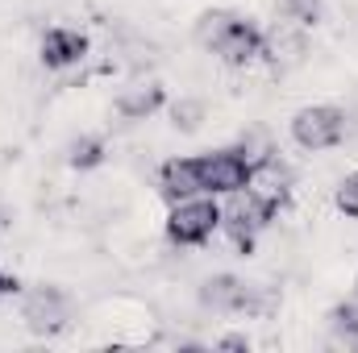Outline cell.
<instances>
[{"mask_svg":"<svg viewBox=\"0 0 358 353\" xmlns=\"http://www.w3.org/2000/svg\"><path fill=\"white\" fill-rule=\"evenodd\" d=\"M275 208H279V204H271V200H263L259 191L242 187V191H234V195H229V204L221 208V229L234 237V246H238V250H250V246H255V237L271 225Z\"/></svg>","mask_w":358,"mask_h":353,"instance_id":"1","label":"cell"},{"mask_svg":"<svg viewBox=\"0 0 358 353\" xmlns=\"http://www.w3.org/2000/svg\"><path fill=\"white\" fill-rule=\"evenodd\" d=\"M292 142L300 150H334L346 142V108H334V104H313V108H300L292 117Z\"/></svg>","mask_w":358,"mask_h":353,"instance_id":"2","label":"cell"},{"mask_svg":"<svg viewBox=\"0 0 358 353\" xmlns=\"http://www.w3.org/2000/svg\"><path fill=\"white\" fill-rule=\"evenodd\" d=\"M196 167H200V187H204V195H234V191H242V187L250 183L255 158L246 154V146H229V150L200 154Z\"/></svg>","mask_w":358,"mask_h":353,"instance_id":"3","label":"cell"},{"mask_svg":"<svg viewBox=\"0 0 358 353\" xmlns=\"http://www.w3.org/2000/svg\"><path fill=\"white\" fill-rule=\"evenodd\" d=\"M217 229H221V204L204 200V191L192 200H179L167 216V237L176 246H204Z\"/></svg>","mask_w":358,"mask_h":353,"instance_id":"4","label":"cell"},{"mask_svg":"<svg viewBox=\"0 0 358 353\" xmlns=\"http://www.w3.org/2000/svg\"><path fill=\"white\" fill-rule=\"evenodd\" d=\"M21 324L34 337H59L71 329V303L59 287H34L21 299Z\"/></svg>","mask_w":358,"mask_h":353,"instance_id":"5","label":"cell"},{"mask_svg":"<svg viewBox=\"0 0 358 353\" xmlns=\"http://www.w3.org/2000/svg\"><path fill=\"white\" fill-rule=\"evenodd\" d=\"M213 54H217L225 67H250V63L263 54V29H259L255 21H246V17H238V21L229 25V33L213 46Z\"/></svg>","mask_w":358,"mask_h":353,"instance_id":"6","label":"cell"},{"mask_svg":"<svg viewBox=\"0 0 358 353\" xmlns=\"http://www.w3.org/2000/svg\"><path fill=\"white\" fill-rule=\"evenodd\" d=\"M308 54V38H304V25L287 21V25H275L271 33H263V59H267L275 71H287V67H300Z\"/></svg>","mask_w":358,"mask_h":353,"instance_id":"7","label":"cell"},{"mask_svg":"<svg viewBox=\"0 0 358 353\" xmlns=\"http://www.w3.org/2000/svg\"><path fill=\"white\" fill-rule=\"evenodd\" d=\"M84 54H88V38H84L80 29L55 25V29L42 33V63H46L50 71H67V67L84 63Z\"/></svg>","mask_w":358,"mask_h":353,"instance_id":"8","label":"cell"},{"mask_svg":"<svg viewBox=\"0 0 358 353\" xmlns=\"http://www.w3.org/2000/svg\"><path fill=\"white\" fill-rule=\"evenodd\" d=\"M246 291H250L246 278H238V274H213V278L200 283L196 295H200V308L229 316V312H242L246 308Z\"/></svg>","mask_w":358,"mask_h":353,"instance_id":"9","label":"cell"},{"mask_svg":"<svg viewBox=\"0 0 358 353\" xmlns=\"http://www.w3.org/2000/svg\"><path fill=\"white\" fill-rule=\"evenodd\" d=\"M163 104H167V91H163V84H155V80H138V84L121 88V96H117V112L125 121H146Z\"/></svg>","mask_w":358,"mask_h":353,"instance_id":"10","label":"cell"},{"mask_svg":"<svg viewBox=\"0 0 358 353\" xmlns=\"http://www.w3.org/2000/svg\"><path fill=\"white\" fill-rule=\"evenodd\" d=\"M159 187H163V195H167L171 204L200 195L204 187H200V167H196V158H167L163 171H159Z\"/></svg>","mask_w":358,"mask_h":353,"instance_id":"11","label":"cell"},{"mask_svg":"<svg viewBox=\"0 0 358 353\" xmlns=\"http://www.w3.org/2000/svg\"><path fill=\"white\" fill-rule=\"evenodd\" d=\"M250 191H259L263 200L271 204H279L283 195H287V187H292V171L275 158V154H263L259 163H255V171H250V183H246Z\"/></svg>","mask_w":358,"mask_h":353,"instance_id":"12","label":"cell"},{"mask_svg":"<svg viewBox=\"0 0 358 353\" xmlns=\"http://www.w3.org/2000/svg\"><path fill=\"white\" fill-rule=\"evenodd\" d=\"M234 21H238V13H229V8H208V13H200V17H196V25H192L196 46L213 50V46L229 33V25H234Z\"/></svg>","mask_w":358,"mask_h":353,"instance_id":"13","label":"cell"},{"mask_svg":"<svg viewBox=\"0 0 358 353\" xmlns=\"http://www.w3.org/2000/svg\"><path fill=\"white\" fill-rule=\"evenodd\" d=\"M204 117H208V104L200 96H179L176 104H171V125H176L179 133H196L204 125Z\"/></svg>","mask_w":358,"mask_h":353,"instance_id":"14","label":"cell"},{"mask_svg":"<svg viewBox=\"0 0 358 353\" xmlns=\"http://www.w3.org/2000/svg\"><path fill=\"white\" fill-rule=\"evenodd\" d=\"M329 329H334V337H338L346 350H358V299L338 303V308L329 312Z\"/></svg>","mask_w":358,"mask_h":353,"instance_id":"15","label":"cell"},{"mask_svg":"<svg viewBox=\"0 0 358 353\" xmlns=\"http://www.w3.org/2000/svg\"><path fill=\"white\" fill-rule=\"evenodd\" d=\"M104 142L100 137H92V133H84V137H76L71 146H67V163L76 167V171H92V167H100L104 163Z\"/></svg>","mask_w":358,"mask_h":353,"instance_id":"16","label":"cell"},{"mask_svg":"<svg viewBox=\"0 0 358 353\" xmlns=\"http://www.w3.org/2000/svg\"><path fill=\"white\" fill-rule=\"evenodd\" d=\"M279 13H283V21L317 25L321 21V0H279Z\"/></svg>","mask_w":358,"mask_h":353,"instance_id":"17","label":"cell"},{"mask_svg":"<svg viewBox=\"0 0 358 353\" xmlns=\"http://www.w3.org/2000/svg\"><path fill=\"white\" fill-rule=\"evenodd\" d=\"M338 208H342L350 220H358V171L338 183Z\"/></svg>","mask_w":358,"mask_h":353,"instance_id":"18","label":"cell"},{"mask_svg":"<svg viewBox=\"0 0 358 353\" xmlns=\"http://www.w3.org/2000/svg\"><path fill=\"white\" fill-rule=\"evenodd\" d=\"M217 350H225V353H246V350H250V341H246L242 333H229V337H221V341H217Z\"/></svg>","mask_w":358,"mask_h":353,"instance_id":"19","label":"cell"},{"mask_svg":"<svg viewBox=\"0 0 358 353\" xmlns=\"http://www.w3.org/2000/svg\"><path fill=\"white\" fill-rule=\"evenodd\" d=\"M21 291V283H17V274H8V270H0V299L4 295H17Z\"/></svg>","mask_w":358,"mask_h":353,"instance_id":"20","label":"cell"},{"mask_svg":"<svg viewBox=\"0 0 358 353\" xmlns=\"http://www.w3.org/2000/svg\"><path fill=\"white\" fill-rule=\"evenodd\" d=\"M8 220H13V216H8V208H4V204H0V233H4V229H8Z\"/></svg>","mask_w":358,"mask_h":353,"instance_id":"21","label":"cell"}]
</instances>
